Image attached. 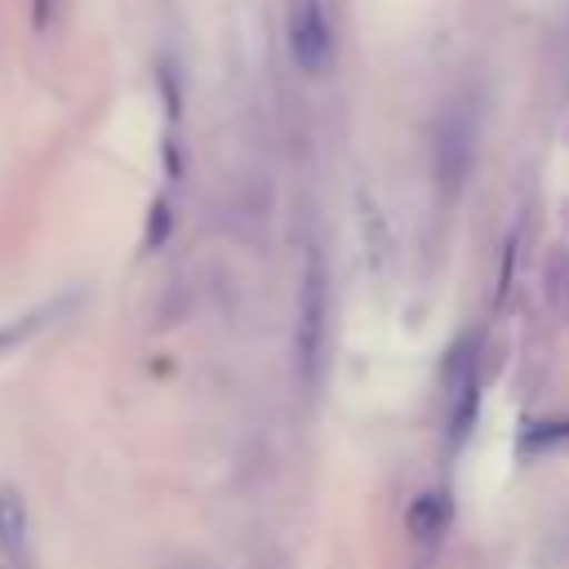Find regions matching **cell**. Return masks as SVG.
Returning <instances> with one entry per match:
<instances>
[{
    "instance_id": "obj_1",
    "label": "cell",
    "mask_w": 569,
    "mask_h": 569,
    "mask_svg": "<svg viewBox=\"0 0 569 569\" xmlns=\"http://www.w3.org/2000/svg\"><path fill=\"white\" fill-rule=\"evenodd\" d=\"M325 329H329V271L320 253H307L302 267V293H298V329H293V351H298V373L302 387H320L325 369Z\"/></svg>"
},
{
    "instance_id": "obj_2",
    "label": "cell",
    "mask_w": 569,
    "mask_h": 569,
    "mask_svg": "<svg viewBox=\"0 0 569 569\" xmlns=\"http://www.w3.org/2000/svg\"><path fill=\"white\" fill-rule=\"evenodd\" d=\"M284 27H289V53L302 71L320 76L333 58V31H329V13L320 0H289V13H284Z\"/></svg>"
},
{
    "instance_id": "obj_3",
    "label": "cell",
    "mask_w": 569,
    "mask_h": 569,
    "mask_svg": "<svg viewBox=\"0 0 569 569\" xmlns=\"http://www.w3.org/2000/svg\"><path fill=\"white\" fill-rule=\"evenodd\" d=\"M471 138H476V120H471V111L453 107V111L440 120V133H436V164H440V178H445V182H458V178L467 173Z\"/></svg>"
},
{
    "instance_id": "obj_4",
    "label": "cell",
    "mask_w": 569,
    "mask_h": 569,
    "mask_svg": "<svg viewBox=\"0 0 569 569\" xmlns=\"http://www.w3.org/2000/svg\"><path fill=\"white\" fill-rule=\"evenodd\" d=\"M22 542H27V502H22L18 489L4 485V489H0V547H4L9 556H18Z\"/></svg>"
},
{
    "instance_id": "obj_5",
    "label": "cell",
    "mask_w": 569,
    "mask_h": 569,
    "mask_svg": "<svg viewBox=\"0 0 569 569\" xmlns=\"http://www.w3.org/2000/svg\"><path fill=\"white\" fill-rule=\"evenodd\" d=\"M445 520H449V502H445V493H422V498L413 502V511H409V533H418V538H436V533L445 529Z\"/></svg>"
},
{
    "instance_id": "obj_6",
    "label": "cell",
    "mask_w": 569,
    "mask_h": 569,
    "mask_svg": "<svg viewBox=\"0 0 569 569\" xmlns=\"http://www.w3.org/2000/svg\"><path fill=\"white\" fill-rule=\"evenodd\" d=\"M44 320L40 316H22V320H13V325H0V356L9 351V347H18V342H27L36 329H40Z\"/></svg>"
},
{
    "instance_id": "obj_7",
    "label": "cell",
    "mask_w": 569,
    "mask_h": 569,
    "mask_svg": "<svg viewBox=\"0 0 569 569\" xmlns=\"http://www.w3.org/2000/svg\"><path fill=\"white\" fill-rule=\"evenodd\" d=\"M164 236H169V204H156L151 209V227H147V249H156Z\"/></svg>"
}]
</instances>
